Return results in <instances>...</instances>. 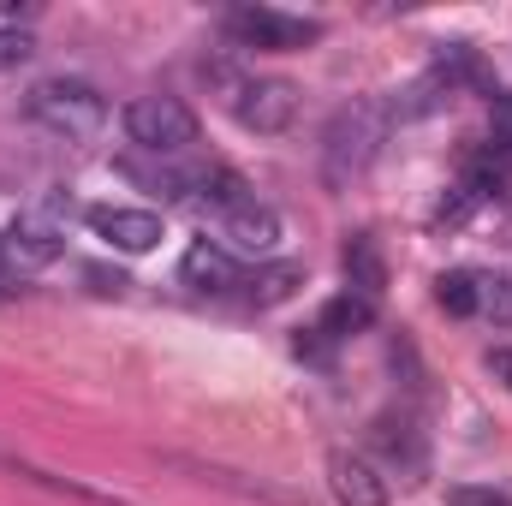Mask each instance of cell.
I'll list each match as a JSON object with an SVG mask.
<instances>
[{
  "mask_svg": "<svg viewBox=\"0 0 512 506\" xmlns=\"http://www.w3.org/2000/svg\"><path fill=\"white\" fill-rule=\"evenodd\" d=\"M387 131H393V102L387 96H358L334 114V126L322 137V179L328 185H352L358 173H370V161L382 155Z\"/></svg>",
  "mask_w": 512,
  "mask_h": 506,
  "instance_id": "cell-1",
  "label": "cell"
},
{
  "mask_svg": "<svg viewBox=\"0 0 512 506\" xmlns=\"http://www.w3.org/2000/svg\"><path fill=\"white\" fill-rule=\"evenodd\" d=\"M24 114L36 126H48L54 137H96L102 120H108V102L84 78H48V84H36L24 96Z\"/></svg>",
  "mask_w": 512,
  "mask_h": 506,
  "instance_id": "cell-2",
  "label": "cell"
},
{
  "mask_svg": "<svg viewBox=\"0 0 512 506\" xmlns=\"http://www.w3.org/2000/svg\"><path fill=\"white\" fill-rule=\"evenodd\" d=\"M126 131L149 155H179V149L197 143V114L179 96H137L126 108Z\"/></svg>",
  "mask_w": 512,
  "mask_h": 506,
  "instance_id": "cell-3",
  "label": "cell"
},
{
  "mask_svg": "<svg viewBox=\"0 0 512 506\" xmlns=\"http://www.w3.org/2000/svg\"><path fill=\"white\" fill-rule=\"evenodd\" d=\"M60 251H66V233H60V221H48V215H18V221L0 233V268H6L12 280L48 268Z\"/></svg>",
  "mask_w": 512,
  "mask_h": 506,
  "instance_id": "cell-4",
  "label": "cell"
},
{
  "mask_svg": "<svg viewBox=\"0 0 512 506\" xmlns=\"http://www.w3.org/2000/svg\"><path fill=\"white\" fill-rule=\"evenodd\" d=\"M233 114H239V126L245 131L274 137V131H286L292 120H298V90H292L286 78H251V84H239Z\"/></svg>",
  "mask_w": 512,
  "mask_h": 506,
  "instance_id": "cell-5",
  "label": "cell"
},
{
  "mask_svg": "<svg viewBox=\"0 0 512 506\" xmlns=\"http://www.w3.org/2000/svg\"><path fill=\"white\" fill-rule=\"evenodd\" d=\"M227 24H233L239 42H251V48H274V54H292V48H304V42L322 36V24H310V18H286V12H274V6H239Z\"/></svg>",
  "mask_w": 512,
  "mask_h": 506,
  "instance_id": "cell-6",
  "label": "cell"
},
{
  "mask_svg": "<svg viewBox=\"0 0 512 506\" xmlns=\"http://www.w3.org/2000/svg\"><path fill=\"white\" fill-rule=\"evenodd\" d=\"M90 233L108 239L114 251L143 256L161 245V215L155 209H131V203H102V209H90Z\"/></svg>",
  "mask_w": 512,
  "mask_h": 506,
  "instance_id": "cell-7",
  "label": "cell"
},
{
  "mask_svg": "<svg viewBox=\"0 0 512 506\" xmlns=\"http://www.w3.org/2000/svg\"><path fill=\"white\" fill-rule=\"evenodd\" d=\"M328 489L340 506H387L382 471L364 453H328Z\"/></svg>",
  "mask_w": 512,
  "mask_h": 506,
  "instance_id": "cell-8",
  "label": "cell"
},
{
  "mask_svg": "<svg viewBox=\"0 0 512 506\" xmlns=\"http://www.w3.org/2000/svg\"><path fill=\"white\" fill-rule=\"evenodd\" d=\"M221 239L233 245V251L245 256H268L280 245V215L274 209H262V203H245V209H233V215H221Z\"/></svg>",
  "mask_w": 512,
  "mask_h": 506,
  "instance_id": "cell-9",
  "label": "cell"
},
{
  "mask_svg": "<svg viewBox=\"0 0 512 506\" xmlns=\"http://www.w3.org/2000/svg\"><path fill=\"white\" fill-rule=\"evenodd\" d=\"M179 280H185L191 292H227V286H239V268H233V256L221 251V245L197 239L191 251L179 256Z\"/></svg>",
  "mask_w": 512,
  "mask_h": 506,
  "instance_id": "cell-10",
  "label": "cell"
},
{
  "mask_svg": "<svg viewBox=\"0 0 512 506\" xmlns=\"http://www.w3.org/2000/svg\"><path fill=\"white\" fill-rule=\"evenodd\" d=\"M346 280H352V292L382 298L387 256H382V245H376V233H352V239H346Z\"/></svg>",
  "mask_w": 512,
  "mask_h": 506,
  "instance_id": "cell-11",
  "label": "cell"
},
{
  "mask_svg": "<svg viewBox=\"0 0 512 506\" xmlns=\"http://www.w3.org/2000/svg\"><path fill=\"white\" fill-rule=\"evenodd\" d=\"M191 185H197V191H191V203H197V209H209L215 221L251 203V191H245V179H239L233 167H209V173H197Z\"/></svg>",
  "mask_w": 512,
  "mask_h": 506,
  "instance_id": "cell-12",
  "label": "cell"
},
{
  "mask_svg": "<svg viewBox=\"0 0 512 506\" xmlns=\"http://www.w3.org/2000/svg\"><path fill=\"white\" fill-rule=\"evenodd\" d=\"M370 322H376V298H364V292H352V286H346L340 298H328V304H322V322H316V328H322L328 340H352V334H364Z\"/></svg>",
  "mask_w": 512,
  "mask_h": 506,
  "instance_id": "cell-13",
  "label": "cell"
},
{
  "mask_svg": "<svg viewBox=\"0 0 512 506\" xmlns=\"http://www.w3.org/2000/svg\"><path fill=\"white\" fill-rule=\"evenodd\" d=\"M298 286H304V268H298V262H268V268H256V274H251V304H256V310L286 304Z\"/></svg>",
  "mask_w": 512,
  "mask_h": 506,
  "instance_id": "cell-14",
  "label": "cell"
},
{
  "mask_svg": "<svg viewBox=\"0 0 512 506\" xmlns=\"http://www.w3.org/2000/svg\"><path fill=\"white\" fill-rule=\"evenodd\" d=\"M376 447H382L393 465H411V471L423 465V441H417V429H411V423H393V417H382V423H376Z\"/></svg>",
  "mask_w": 512,
  "mask_h": 506,
  "instance_id": "cell-15",
  "label": "cell"
},
{
  "mask_svg": "<svg viewBox=\"0 0 512 506\" xmlns=\"http://www.w3.org/2000/svg\"><path fill=\"white\" fill-rule=\"evenodd\" d=\"M435 298H441V310H453V316H477V268L441 274V280H435Z\"/></svg>",
  "mask_w": 512,
  "mask_h": 506,
  "instance_id": "cell-16",
  "label": "cell"
},
{
  "mask_svg": "<svg viewBox=\"0 0 512 506\" xmlns=\"http://www.w3.org/2000/svg\"><path fill=\"white\" fill-rule=\"evenodd\" d=\"M477 316H489V322H512V280L501 274H477Z\"/></svg>",
  "mask_w": 512,
  "mask_h": 506,
  "instance_id": "cell-17",
  "label": "cell"
},
{
  "mask_svg": "<svg viewBox=\"0 0 512 506\" xmlns=\"http://www.w3.org/2000/svg\"><path fill=\"white\" fill-rule=\"evenodd\" d=\"M477 203H483V197H477V191H471V185H459V191H453V197H447V203H441V209H435V227H465V221H471V209H477Z\"/></svg>",
  "mask_w": 512,
  "mask_h": 506,
  "instance_id": "cell-18",
  "label": "cell"
},
{
  "mask_svg": "<svg viewBox=\"0 0 512 506\" xmlns=\"http://www.w3.org/2000/svg\"><path fill=\"white\" fill-rule=\"evenodd\" d=\"M30 54H36V36H30V30H12V24H6V30H0V72L24 66Z\"/></svg>",
  "mask_w": 512,
  "mask_h": 506,
  "instance_id": "cell-19",
  "label": "cell"
},
{
  "mask_svg": "<svg viewBox=\"0 0 512 506\" xmlns=\"http://www.w3.org/2000/svg\"><path fill=\"white\" fill-rule=\"evenodd\" d=\"M447 501H453V506H507L501 495H495V489H453Z\"/></svg>",
  "mask_w": 512,
  "mask_h": 506,
  "instance_id": "cell-20",
  "label": "cell"
},
{
  "mask_svg": "<svg viewBox=\"0 0 512 506\" xmlns=\"http://www.w3.org/2000/svg\"><path fill=\"white\" fill-rule=\"evenodd\" d=\"M489 364H495V370H501V376H507V387H512V352H495V358H489Z\"/></svg>",
  "mask_w": 512,
  "mask_h": 506,
  "instance_id": "cell-21",
  "label": "cell"
},
{
  "mask_svg": "<svg viewBox=\"0 0 512 506\" xmlns=\"http://www.w3.org/2000/svg\"><path fill=\"white\" fill-rule=\"evenodd\" d=\"M0 298H12V274L6 268H0Z\"/></svg>",
  "mask_w": 512,
  "mask_h": 506,
  "instance_id": "cell-22",
  "label": "cell"
}]
</instances>
